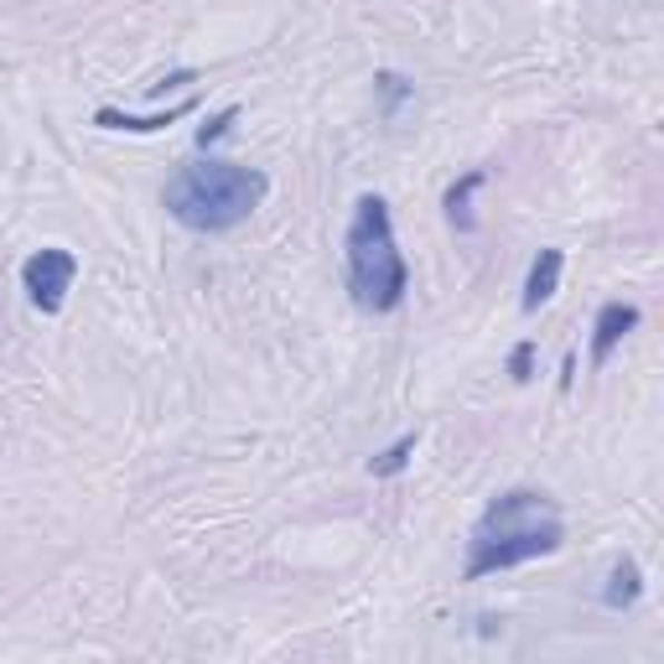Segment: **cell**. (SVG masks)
<instances>
[{
	"instance_id": "6da1fadb",
	"label": "cell",
	"mask_w": 664,
	"mask_h": 664,
	"mask_svg": "<svg viewBox=\"0 0 664 664\" xmlns=\"http://www.w3.org/2000/svg\"><path fill=\"white\" fill-rule=\"evenodd\" d=\"M566 545V519H560L556 498L540 494V488H509L498 494L478 525L468 535V566L462 576L468 582H484V576L514 572V566H529L540 556H556Z\"/></svg>"
},
{
	"instance_id": "7a4b0ae2",
	"label": "cell",
	"mask_w": 664,
	"mask_h": 664,
	"mask_svg": "<svg viewBox=\"0 0 664 664\" xmlns=\"http://www.w3.org/2000/svg\"><path fill=\"white\" fill-rule=\"evenodd\" d=\"M265 197H271V177L260 166L203 156V162L177 166V177L166 182L162 203L193 234H228V228L250 224Z\"/></svg>"
},
{
	"instance_id": "3957f363",
	"label": "cell",
	"mask_w": 664,
	"mask_h": 664,
	"mask_svg": "<svg viewBox=\"0 0 664 664\" xmlns=\"http://www.w3.org/2000/svg\"><path fill=\"white\" fill-rule=\"evenodd\" d=\"M343 265H348V296H353L359 312L390 318L394 306L406 302L410 265L400 255V240H394L390 203L379 193H363L353 203V218H348L343 234Z\"/></svg>"
},
{
	"instance_id": "277c9868",
	"label": "cell",
	"mask_w": 664,
	"mask_h": 664,
	"mask_svg": "<svg viewBox=\"0 0 664 664\" xmlns=\"http://www.w3.org/2000/svg\"><path fill=\"white\" fill-rule=\"evenodd\" d=\"M78 281V255L74 250H58V244H47L37 255L21 265V286H27L31 306L42 312V318H58L62 302H68V291Z\"/></svg>"
},
{
	"instance_id": "5b68a950",
	"label": "cell",
	"mask_w": 664,
	"mask_h": 664,
	"mask_svg": "<svg viewBox=\"0 0 664 664\" xmlns=\"http://www.w3.org/2000/svg\"><path fill=\"white\" fill-rule=\"evenodd\" d=\"M638 328V306L634 302H603L592 318V369H603L613 359V348Z\"/></svg>"
},
{
	"instance_id": "8992f818",
	"label": "cell",
	"mask_w": 664,
	"mask_h": 664,
	"mask_svg": "<svg viewBox=\"0 0 664 664\" xmlns=\"http://www.w3.org/2000/svg\"><path fill=\"white\" fill-rule=\"evenodd\" d=\"M193 109H197V99H182V105H172L166 115H125V109L105 105L99 115H94V125H99V130H125V136H156V130H166V125L187 120Z\"/></svg>"
},
{
	"instance_id": "52a82bcc",
	"label": "cell",
	"mask_w": 664,
	"mask_h": 664,
	"mask_svg": "<svg viewBox=\"0 0 664 664\" xmlns=\"http://www.w3.org/2000/svg\"><path fill=\"white\" fill-rule=\"evenodd\" d=\"M560 271H566V255H560V250H540V255L529 260L525 296H519V306H525V312H540V306L550 302V296H556Z\"/></svg>"
},
{
	"instance_id": "ba28073f",
	"label": "cell",
	"mask_w": 664,
	"mask_h": 664,
	"mask_svg": "<svg viewBox=\"0 0 664 664\" xmlns=\"http://www.w3.org/2000/svg\"><path fill=\"white\" fill-rule=\"evenodd\" d=\"M638 597H644V572H638V560L634 556L613 560L607 587H603V603L613 607V613H628V607H638Z\"/></svg>"
},
{
	"instance_id": "9c48e42d",
	"label": "cell",
	"mask_w": 664,
	"mask_h": 664,
	"mask_svg": "<svg viewBox=\"0 0 664 664\" xmlns=\"http://www.w3.org/2000/svg\"><path fill=\"white\" fill-rule=\"evenodd\" d=\"M484 182H488V172L472 166V172H462V177L447 187V218H452L457 234H468V228H472V193H478Z\"/></svg>"
},
{
	"instance_id": "30bf717a",
	"label": "cell",
	"mask_w": 664,
	"mask_h": 664,
	"mask_svg": "<svg viewBox=\"0 0 664 664\" xmlns=\"http://www.w3.org/2000/svg\"><path fill=\"white\" fill-rule=\"evenodd\" d=\"M416 447H421V437H416V431H406V437L390 441V447H384L379 457H369V472H374V478H400V472L410 468Z\"/></svg>"
},
{
	"instance_id": "8fae6325",
	"label": "cell",
	"mask_w": 664,
	"mask_h": 664,
	"mask_svg": "<svg viewBox=\"0 0 664 664\" xmlns=\"http://www.w3.org/2000/svg\"><path fill=\"white\" fill-rule=\"evenodd\" d=\"M374 94H379V115H384V120H394V115H400V105L416 94V84L384 68V74H374Z\"/></svg>"
},
{
	"instance_id": "7c38bea8",
	"label": "cell",
	"mask_w": 664,
	"mask_h": 664,
	"mask_svg": "<svg viewBox=\"0 0 664 664\" xmlns=\"http://www.w3.org/2000/svg\"><path fill=\"white\" fill-rule=\"evenodd\" d=\"M240 120V105H228V109H218V115H213L208 125H197V146H203V152H208L213 140L218 136H228V125Z\"/></svg>"
},
{
	"instance_id": "4fadbf2b",
	"label": "cell",
	"mask_w": 664,
	"mask_h": 664,
	"mask_svg": "<svg viewBox=\"0 0 664 664\" xmlns=\"http://www.w3.org/2000/svg\"><path fill=\"white\" fill-rule=\"evenodd\" d=\"M509 379L514 384H529L535 379V343H514V353H509Z\"/></svg>"
},
{
	"instance_id": "5bb4252c",
	"label": "cell",
	"mask_w": 664,
	"mask_h": 664,
	"mask_svg": "<svg viewBox=\"0 0 664 664\" xmlns=\"http://www.w3.org/2000/svg\"><path fill=\"white\" fill-rule=\"evenodd\" d=\"M572 379H576V359L566 353V363H560V390H572Z\"/></svg>"
}]
</instances>
